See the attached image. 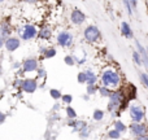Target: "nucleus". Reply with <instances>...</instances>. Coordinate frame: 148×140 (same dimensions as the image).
<instances>
[{"label": "nucleus", "mask_w": 148, "mask_h": 140, "mask_svg": "<svg viewBox=\"0 0 148 140\" xmlns=\"http://www.w3.org/2000/svg\"><path fill=\"white\" fill-rule=\"evenodd\" d=\"M100 82H101L103 86H107L112 89H117L121 87V74L118 73L114 68H104L100 74Z\"/></svg>", "instance_id": "obj_1"}, {"label": "nucleus", "mask_w": 148, "mask_h": 140, "mask_svg": "<svg viewBox=\"0 0 148 140\" xmlns=\"http://www.w3.org/2000/svg\"><path fill=\"white\" fill-rule=\"evenodd\" d=\"M39 29L36 27L35 23L33 22H26L22 23L17 27V35L22 42H31L34 39L38 38Z\"/></svg>", "instance_id": "obj_2"}, {"label": "nucleus", "mask_w": 148, "mask_h": 140, "mask_svg": "<svg viewBox=\"0 0 148 140\" xmlns=\"http://www.w3.org/2000/svg\"><path fill=\"white\" fill-rule=\"evenodd\" d=\"M56 44L61 48H72L74 44V35L69 30H60L56 34Z\"/></svg>", "instance_id": "obj_3"}, {"label": "nucleus", "mask_w": 148, "mask_h": 140, "mask_svg": "<svg viewBox=\"0 0 148 140\" xmlns=\"http://www.w3.org/2000/svg\"><path fill=\"white\" fill-rule=\"evenodd\" d=\"M83 39L87 43H97L101 39V31L96 25H88L83 30Z\"/></svg>", "instance_id": "obj_4"}, {"label": "nucleus", "mask_w": 148, "mask_h": 140, "mask_svg": "<svg viewBox=\"0 0 148 140\" xmlns=\"http://www.w3.org/2000/svg\"><path fill=\"white\" fill-rule=\"evenodd\" d=\"M9 20H10V17L7 16V17L3 18L1 23H0V47H4L5 40L9 36H12V34H13V27Z\"/></svg>", "instance_id": "obj_5"}, {"label": "nucleus", "mask_w": 148, "mask_h": 140, "mask_svg": "<svg viewBox=\"0 0 148 140\" xmlns=\"http://www.w3.org/2000/svg\"><path fill=\"white\" fill-rule=\"evenodd\" d=\"M129 115H130L131 122H143V120L146 118L144 109L138 104H130V107H129Z\"/></svg>", "instance_id": "obj_6"}, {"label": "nucleus", "mask_w": 148, "mask_h": 140, "mask_svg": "<svg viewBox=\"0 0 148 140\" xmlns=\"http://www.w3.org/2000/svg\"><path fill=\"white\" fill-rule=\"evenodd\" d=\"M39 68H40L39 60L35 56L26 57L25 60H22V70L25 73H36Z\"/></svg>", "instance_id": "obj_7"}, {"label": "nucleus", "mask_w": 148, "mask_h": 140, "mask_svg": "<svg viewBox=\"0 0 148 140\" xmlns=\"http://www.w3.org/2000/svg\"><path fill=\"white\" fill-rule=\"evenodd\" d=\"M69 20L73 26H82L86 22V14H84L83 10H81L79 8H73V9L70 10Z\"/></svg>", "instance_id": "obj_8"}, {"label": "nucleus", "mask_w": 148, "mask_h": 140, "mask_svg": "<svg viewBox=\"0 0 148 140\" xmlns=\"http://www.w3.org/2000/svg\"><path fill=\"white\" fill-rule=\"evenodd\" d=\"M131 135L138 138V136H143L148 134V126L143 122H131V125L129 126Z\"/></svg>", "instance_id": "obj_9"}, {"label": "nucleus", "mask_w": 148, "mask_h": 140, "mask_svg": "<svg viewBox=\"0 0 148 140\" xmlns=\"http://www.w3.org/2000/svg\"><path fill=\"white\" fill-rule=\"evenodd\" d=\"M21 42L22 40L20 39V36L18 35H12V36H9V38L5 40L4 47H3V48H4L7 52H9V53H13V52H16L21 47Z\"/></svg>", "instance_id": "obj_10"}, {"label": "nucleus", "mask_w": 148, "mask_h": 140, "mask_svg": "<svg viewBox=\"0 0 148 140\" xmlns=\"http://www.w3.org/2000/svg\"><path fill=\"white\" fill-rule=\"evenodd\" d=\"M39 84H38V78H25L23 79V84H22V92L25 94H34L38 89Z\"/></svg>", "instance_id": "obj_11"}, {"label": "nucleus", "mask_w": 148, "mask_h": 140, "mask_svg": "<svg viewBox=\"0 0 148 140\" xmlns=\"http://www.w3.org/2000/svg\"><path fill=\"white\" fill-rule=\"evenodd\" d=\"M39 55L46 60L53 59L57 55V49L53 46H40L39 47Z\"/></svg>", "instance_id": "obj_12"}, {"label": "nucleus", "mask_w": 148, "mask_h": 140, "mask_svg": "<svg viewBox=\"0 0 148 140\" xmlns=\"http://www.w3.org/2000/svg\"><path fill=\"white\" fill-rule=\"evenodd\" d=\"M53 35V31H52V27L48 25H43L40 29H39V33H38V39L42 42H47L52 38Z\"/></svg>", "instance_id": "obj_13"}, {"label": "nucleus", "mask_w": 148, "mask_h": 140, "mask_svg": "<svg viewBox=\"0 0 148 140\" xmlns=\"http://www.w3.org/2000/svg\"><path fill=\"white\" fill-rule=\"evenodd\" d=\"M68 125H69V127H72L73 132H79V131H82L86 126H88L86 121L78 120V118H75V120H69V118H68Z\"/></svg>", "instance_id": "obj_14"}, {"label": "nucleus", "mask_w": 148, "mask_h": 140, "mask_svg": "<svg viewBox=\"0 0 148 140\" xmlns=\"http://www.w3.org/2000/svg\"><path fill=\"white\" fill-rule=\"evenodd\" d=\"M120 31H121V35L126 39H133L134 38V33H133V29H131L130 23L127 21H122L120 25Z\"/></svg>", "instance_id": "obj_15"}, {"label": "nucleus", "mask_w": 148, "mask_h": 140, "mask_svg": "<svg viewBox=\"0 0 148 140\" xmlns=\"http://www.w3.org/2000/svg\"><path fill=\"white\" fill-rule=\"evenodd\" d=\"M135 48H136V51H139V53L143 57V66H146V69H148V51L146 49V47L138 39H135Z\"/></svg>", "instance_id": "obj_16"}, {"label": "nucleus", "mask_w": 148, "mask_h": 140, "mask_svg": "<svg viewBox=\"0 0 148 140\" xmlns=\"http://www.w3.org/2000/svg\"><path fill=\"white\" fill-rule=\"evenodd\" d=\"M87 76V83L86 84H96L97 81H99V76H97L96 71L92 70V69H86L84 70Z\"/></svg>", "instance_id": "obj_17"}, {"label": "nucleus", "mask_w": 148, "mask_h": 140, "mask_svg": "<svg viewBox=\"0 0 148 140\" xmlns=\"http://www.w3.org/2000/svg\"><path fill=\"white\" fill-rule=\"evenodd\" d=\"M125 94H126V99L129 101L131 100H135L136 99V87L134 84H127L125 87Z\"/></svg>", "instance_id": "obj_18"}, {"label": "nucleus", "mask_w": 148, "mask_h": 140, "mask_svg": "<svg viewBox=\"0 0 148 140\" xmlns=\"http://www.w3.org/2000/svg\"><path fill=\"white\" fill-rule=\"evenodd\" d=\"M112 92H113V89L112 88H109V87H107V86H100L99 87V96H101V97H107V99H109V96L112 95Z\"/></svg>", "instance_id": "obj_19"}, {"label": "nucleus", "mask_w": 148, "mask_h": 140, "mask_svg": "<svg viewBox=\"0 0 148 140\" xmlns=\"http://www.w3.org/2000/svg\"><path fill=\"white\" fill-rule=\"evenodd\" d=\"M133 61L135 62L136 66H143V57H142V55L136 49L133 51Z\"/></svg>", "instance_id": "obj_20"}, {"label": "nucleus", "mask_w": 148, "mask_h": 140, "mask_svg": "<svg viewBox=\"0 0 148 140\" xmlns=\"http://www.w3.org/2000/svg\"><path fill=\"white\" fill-rule=\"evenodd\" d=\"M104 115H105L104 110H101V109H95L94 113H92V120L96 121V122H100L101 120H104Z\"/></svg>", "instance_id": "obj_21"}, {"label": "nucleus", "mask_w": 148, "mask_h": 140, "mask_svg": "<svg viewBox=\"0 0 148 140\" xmlns=\"http://www.w3.org/2000/svg\"><path fill=\"white\" fill-rule=\"evenodd\" d=\"M64 62H65V65H68V66H75V65H77L75 57H74V55H73V53H70V55H65V57H64Z\"/></svg>", "instance_id": "obj_22"}, {"label": "nucleus", "mask_w": 148, "mask_h": 140, "mask_svg": "<svg viewBox=\"0 0 148 140\" xmlns=\"http://www.w3.org/2000/svg\"><path fill=\"white\" fill-rule=\"evenodd\" d=\"M113 127H114L116 130H118L120 132H122V134L127 131V126H126L125 123H123L122 121H120V120L114 121V125H113Z\"/></svg>", "instance_id": "obj_23"}, {"label": "nucleus", "mask_w": 148, "mask_h": 140, "mask_svg": "<svg viewBox=\"0 0 148 140\" xmlns=\"http://www.w3.org/2000/svg\"><path fill=\"white\" fill-rule=\"evenodd\" d=\"M99 87L100 86H97V83L96 84H87L86 86V92L90 95V96H94L95 94L99 92Z\"/></svg>", "instance_id": "obj_24"}, {"label": "nucleus", "mask_w": 148, "mask_h": 140, "mask_svg": "<svg viewBox=\"0 0 148 140\" xmlns=\"http://www.w3.org/2000/svg\"><path fill=\"white\" fill-rule=\"evenodd\" d=\"M65 113H66V118H69V120H75V118L78 117L75 109H74L73 107H70V105H68V107L65 108Z\"/></svg>", "instance_id": "obj_25"}, {"label": "nucleus", "mask_w": 148, "mask_h": 140, "mask_svg": "<svg viewBox=\"0 0 148 140\" xmlns=\"http://www.w3.org/2000/svg\"><path fill=\"white\" fill-rule=\"evenodd\" d=\"M121 135H122V132H120L118 130H116L114 127H113L112 130L108 131V138L112 139V140H118L121 138Z\"/></svg>", "instance_id": "obj_26"}, {"label": "nucleus", "mask_w": 148, "mask_h": 140, "mask_svg": "<svg viewBox=\"0 0 148 140\" xmlns=\"http://www.w3.org/2000/svg\"><path fill=\"white\" fill-rule=\"evenodd\" d=\"M122 3H123V7H125L126 12H127V16H129V17H133L134 8H133V5H131L130 0H122Z\"/></svg>", "instance_id": "obj_27"}, {"label": "nucleus", "mask_w": 148, "mask_h": 140, "mask_svg": "<svg viewBox=\"0 0 148 140\" xmlns=\"http://www.w3.org/2000/svg\"><path fill=\"white\" fill-rule=\"evenodd\" d=\"M78 134H79V138H81L82 140L88 139L90 135H91V127H90V126H86V127H84L82 131H79Z\"/></svg>", "instance_id": "obj_28"}, {"label": "nucleus", "mask_w": 148, "mask_h": 140, "mask_svg": "<svg viewBox=\"0 0 148 140\" xmlns=\"http://www.w3.org/2000/svg\"><path fill=\"white\" fill-rule=\"evenodd\" d=\"M49 95H51V97L53 100H61V97H62L61 91L57 89V88H51L49 89Z\"/></svg>", "instance_id": "obj_29"}, {"label": "nucleus", "mask_w": 148, "mask_h": 140, "mask_svg": "<svg viewBox=\"0 0 148 140\" xmlns=\"http://www.w3.org/2000/svg\"><path fill=\"white\" fill-rule=\"evenodd\" d=\"M22 84H23V79H22V76H16V79L12 82V86H13V88H22Z\"/></svg>", "instance_id": "obj_30"}, {"label": "nucleus", "mask_w": 148, "mask_h": 140, "mask_svg": "<svg viewBox=\"0 0 148 140\" xmlns=\"http://www.w3.org/2000/svg\"><path fill=\"white\" fill-rule=\"evenodd\" d=\"M77 82H78L79 84H84L87 83V76H86V73L83 71H79L78 75H77Z\"/></svg>", "instance_id": "obj_31"}, {"label": "nucleus", "mask_w": 148, "mask_h": 140, "mask_svg": "<svg viewBox=\"0 0 148 140\" xmlns=\"http://www.w3.org/2000/svg\"><path fill=\"white\" fill-rule=\"evenodd\" d=\"M139 79H140L142 84H143V86L148 89V73H146V71L140 73V74H139Z\"/></svg>", "instance_id": "obj_32"}, {"label": "nucleus", "mask_w": 148, "mask_h": 140, "mask_svg": "<svg viewBox=\"0 0 148 140\" xmlns=\"http://www.w3.org/2000/svg\"><path fill=\"white\" fill-rule=\"evenodd\" d=\"M61 101L64 102L65 105H70L73 102V96L72 95H69V94H66V95H62V97H61Z\"/></svg>", "instance_id": "obj_33"}, {"label": "nucleus", "mask_w": 148, "mask_h": 140, "mask_svg": "<svg viewBox=\"0 0 148 140\" xmlns=\"http://www.w3.org/2000/svg\"><path fill=\"white\" fill-rule=\"evenodd\" d=\"M36 78L38 79H46V76H47V70L44 69V68H39L38 71H36Z\"/></svg>", "instance_id": "obj_34"}, {"label": "nucleus", "mask_w": 148, "mask_h": 140, "mask_svg": "<svg viewBox=\"0 0 148 140\" xmlns=\"http://www.w3.org/2000/svg\"><path fill=\"white\" fill-rule=\"evenodd\" d=\"M23 3H26L27 5H36L39 3V0H23Z\"/></svg>", "instance_id": "obj_35"}, {"label": "nucleus", "mask_w": 148, "mask_h": 140, "mask_svg": "<svg viewBox=\"0 0 148 140\" xmlns=\"http://www.w3.org/2000/svg\"><path fill=\"white\" fill-rule=\"evenodd\" d=\"M130 3H131V5H133L134 10L136 12V9H138V0H130Z\"/></svg>", "instance_id": "obj_36"}, {"label": "nucleus", "mask_w": 148, "mask_h": 140, "mask_svg": "<svg viewBox=\"0 0 148 140\" xmlns=\"http://www.w3.org/2000/svg\"><path fill=\"white\" fill-rule=\"evenodd\" d=\"M5 118H7V115H5V113H1V114H0V123H4L5 122Z\"/></svg>", "instance_id": "obj_37"}, {"label": "nucleus", "mask_w": 148, "mask_h": 140, "mask_svg": "<svg viewBox=\"0 0 148 140\" xmlns=\"http://www.w3.org/2000/svg\"><path fill=\"white\" fill-rule=\"evenodd\" d=\"M135 140H148V134L143 136H138V138H135Z\"/></svg>", "instance_id": "obj_38"}, {"label": "nucleus", "mask_w": 148, "mask_h": 140, "mask_svg": "<svg viewBox=\"0 0 148 140\" xmlns=\"http://www.w3.org/2000/svg\"><path fill=\"white\" fill-rule=\"evenodd\" d=\"M82 99H83L84 101H88V100H90V95L86 92V94H84V95H82Z\"/></svg>", "instance_id": "obj_39"}, {"label": "nucleus", "mask_w": 148, "mask_h": 140, "mask_svg": "<svg viewBox=\"0 0 148 140\" xmlns=\"http://www.w3.org/2000/svg\"><path fill=\"white\" fill-rule=\"evenodd\" d=\"M59 109H60V104H57V102H56V104L53 105V109H52V110H53V112H55V110H56V112H57V110H59Z\"/></svg>", "instance_id": "obj_40"}, {"label": "nucleus", "mask_w": 148, "mask_h": 140, "mask_svg": "<svg viewBox=\"0 0 148 140\" xmlns=\"http://www.w3.org/2000/svg\"><path fill=\"white\" fill-rule=\"evenodd\" d=\"M5 1H7V0H0V3H5Z\"/></svg>", "instance_id": "obj_41"}]
</instances>
